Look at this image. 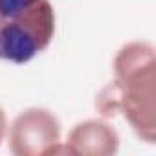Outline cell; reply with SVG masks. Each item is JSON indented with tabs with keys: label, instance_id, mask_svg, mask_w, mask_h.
I'll return each mask as SVG.
<instances>
[{
	"label": "cell",
	"instance_id": "cell-5",
	"mask_svg": "<svg viewBox=\"0 0 156 156\" xmlns=\"http://www.w3.org/2000/svg\"><path fill=\"white\" fill-rule=\"evenodd\" d=\"M6 134H8V118H6V112H4V108L0 107V143L4 141Z\"/></svg>",
	"mask_w": 156,
	"mask_h": 156
},
{
	"label": "cell",
	"instance_id": "cell-2",
	"mask_svg": "<svg viewBox=\"0 0 156 156\" xmlns=\"http://www.w3.org/2000/svg\"><path fill=\"white\" fill-rule=\"evenodd\" d=\"M53 35L50 0H0V61L26 64L50 46Z\"/></svg>",
	"mask_w": 156,
	"mask_h": 156
},
{
	"label": "cell",
	"instance_id": "cell-1",
	"mask_svg": "<svg viewBox=\"0 0 156 156\" xmlns=\"http://www.w3.org/2000/svg\"><path fill=\"white\" fill-rule=\"evenodd\" d=\"M114 81L98 96L96 107L105 118L121 114L145 143L156 140V51L145 41L119 48L112 62Z\"/></svg>",
	"mask_w": 156,
	"mask_h": 156
},
{
	"label": "cell",
	"instance_id": "cell-3",
	"mask_svg": "<svg viewBox=\"0 0 156 156\" xmlns=\"http://www.w3.org/2000/svg\"><path fill=\"white\" fill-rule=\"evenodd\" d=\"M9 151L15 156H48L66 152L61 143V123L53 112L41 107L22 110L8 132Z\"/></svg>",
	"mask_w": 156,
	"mask_h": 156
},
{
	"label": "cell",
	"instance_id": "cell-4",
	"mask_svg": "<svg viewBox=\"0 0 156 156\" xmlns=\"http://www.w3.org/2000/svg\"><path fill=\"white\" fill-rule=\"evenodd\" d=\"M64 145L68 154L110 156L119 149V136L116 129L105 119H87L73 125Z\"/></svg>",
	"mask_w": 156,
	"mask_h": 156
}]
</instances>
